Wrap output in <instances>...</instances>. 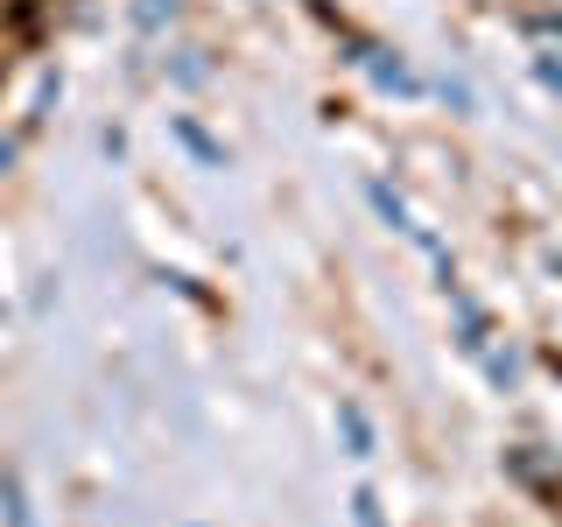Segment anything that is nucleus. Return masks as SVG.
<instances>
[{"label": "nucleus", "mask_w": 562, "mask_h": 527, "mask_svg": "<svg viewBox=\"0 0 562 527\" xmlns=\"http://www.w3.org/2000/svg\"><path fill=\"white\" fill-rule=\"evenodd\" d=\"M0 514H8V527H35L29 492H22V471H0Z\"/></svg>", "instance_id": "20e7f679"}, {"label": "nucleus", "mask_w": 562, "mask_h": 527, "mask_svg": "<svg viewBox=\"0 0 562 527\" xmlns=\"http://www.w3.org/2000/svg\"><path fill=\"white\" fill-rule=\"evenodd\" d=\"M14 162V141H0V169H8Z\"/></svg>", "instance_id": "0eeeda50"}, {"label": "nucleus", "mask_w": 562, "mask_h": 527, "mask_svg": "<svg viewBox=\"0 0 562 527\" xmlns=\"http://www.w3.org/2000/svg\"><path fill=\"white\" fill-rule=\"evenodd\" d=\"M527 35V49H535V64H541V78L562 85V14H527L520 22Z\"/></svg>", "instance_id": "f257e3e1"}, {"label": "nucleus", "mask_w": 562, "mask_h": 527, "mask_svg": "<svg viewBox=\"0 0 562 527\" xmlns=\"http://www.w3.org/2000/svg\"><path fill=\"white\" fill-rule=\"evenodd\" d=\"M351 520H359V527H386V520H380V500H373V492H366V485L351 492Z\"/></svg>", "instance_id": "39448f33"}, {"label": "nucleus", "mask_w": 562, "mask_h": 527, "mask_svg": "<svg viewBox=\"0 0 562 527\" xmlns=\"http://www.w3.org/2000/svg\"><path fill=\"white\" fill-rule=\"evenodd\" d=\"M176 8H183V0H140V8H134V22H140V29H155V22H162V14L176 22Z\"/></svg>", "instance_id": "423d86ee"}, {"label": "nucleus", "mask_w": 562, "mask_h": 527, "mask_svg": "<svg viewBox=\"0 0 562 527\" xmlns=\"http://www.w3.org/2000/svg\"><path fill=\"white\" fill-rule=\"evenodd\" d=\"M373 204H380V218L394 225V233H408V239H422V246H429V254H436V239L422 233V225H415V211L401 204V198H394V190H386V183H373Z\"/></svg>", "instance_id": "7ed1b4c3"}, {"label": "nucleus", "mask_w": 562, "mask_h": 527, "mask_svg": "<svg viewBox=\"0 0 562 527\" xmlns=\"http://www.w3.org/2000/svg\"><path fill=\"white\" fill-rule=\"evenodd\" d=\"M338 436H345L351 457H373V422H366L359 401H338Z\"/></svg>", "instance_id": "f03ea898"}]
</instances>
